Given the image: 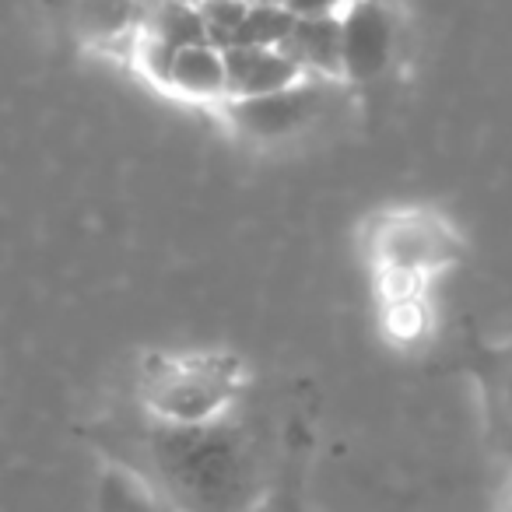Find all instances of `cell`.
<instances>
[{
	"label": "cell",
	"instance_id": "6da1fadb",
	"mask_svg": "<svg viewBox=\"0 0 512 512\" xmlns=\"http://www.w3.org/2000/svg\"><path fill=\"white\" fill-rule=\"evenodd\" d=\"M134 470L169 512H256L278 481L264 435L235 411L197 425L148 414Z\"/></svg>",
	"mask_w": 512,
	"mask_h": 512
},
{
	"label": "cell",
	"instance_id": "7a4b0ae2",
	"mask_svg": "<svg viewBox=\"0 0 512 512\" xmlns=\"http://www.w3.org/2000/svg\"><path fill=\"white\" fill-rule=\"evenodd\" d=\"M337 85L341 81L302 78L299 85H288L271 95L228 99L221 102V109H225L228 123L249 141H288V137L302 134L330 113Z\"/></svg>",
	"mask_w": 512,
	"mask_h": 512
},
{
	"label": "cell",
	"instance_id": "3957f363",
	"mask_svg": "<svg viewBox=\"0 0 512 512\" xmlns=\"http://www.w3.org/2000/svg\"><path fill=\"white\" fill-rule=\"evenodd\" d=\"M344 85H369L383 78L397 53V4L358 0L341 8Z\"/></svg>",
	"mask_w": 512,
	"mask_h": 512
},
{
	"label": "cell",
	"instance_id": "277c9868",
	"mask_svg": "<svg viewBox=\"0 0 512 512\" xmlns=\"http://www.w3.org/2000/svg\"><path fill=\"white\" fill-rule=\"evenodd\" d=\"M232 376H221L204 365H186L172 369L155 383L148 397V414L179 425H197L232 411Z\"/></svg>",
	"mask_w": 512,
	"mask_h": 512
},
{
	"label": "cell",
	"instance_id": "5b68a950",
	"mask_svg": "<svg viewBox=\"0 0 512 512\" xmlns=\"http://www.w3.org/2000/svg\"><path fill=\"white\" fill-rule=\"evenodd\" d=\"M467 372L481 393V418L491 453L512 470V344H470Z\"/></svg>",
	"mask_w": 512,
	"mask_h": 512
},
{
	"label": "cell",
	"instance_id": "8992f818",
	"mask_svg": "<svg viewBox=\"0 0 512 512\" xmlns=\"http://www.w3.org/2000/svg\"><path fill=\"white\" fill-rule=\"evenodd\" d=\"M228 99L271 95L309 78L281 46H228Z\"/></svg>",
	"mask_w": 512,
	"mask_h": 512
},
{
	"label": "cell",
	"instance_id": "52a82bcc",
	"mask_svg": "<svg viewBox=\"0 0 512 512\" xmlns=\"http://www.w3.org/2000/svg\"><path fill=\"white\" fill-rule=\"evenodd\" d=\"M281 50L309 74V78L344 81V43H341V11L330 15H302L288 32Z\"/></svg>",
	"mask_w": 512,
	"mask_h": 512
},
{
	"label": "cell",
	"instance_id": "ba28073f",
	"mask_svg": "<svg viewBox=\"0 0 512 512\" xmlns=\"http://www.w3.org/2000/svg\"><path fill=\"white\" fill-rule=\"evenodd\" d=\"M169 92L197 102H228V64L225 50L214 43L186 46L172 60Z\"/></svg>",
	"mask_w": 512,
	"mask_h": 512
},
{
	"label": "cell",
	"instance_id": "9c48e42d",
	"mask_svg": "<svg viewBox=\"0 0 512 512\" xmlns=\"http://www.w3.org/2000/svg\"><path fill=\"white\" fill-rule=\"evenodd\" d=\"M71 22L81 43L116 46L130 36H141L144 0H74Z\"/></svg>",
	"mask_w": 512,
	"mask_h": 512
},
{
	"label": "cell",
	"instance_id": "30bf717a",
	"mask_svg": "<svg viewBox=\"0 0 512 512\" xmlns=\"http://www.w3.org/2000/svg\"><path fill=\"white\" fill-rule=\"evenodd\" d=\"M295 18L299 15L281 0H256L228 46H285L288 32L295 29Z\"/></svg>",
	"mask_w": 512,
	"mask_h": 512
},
{
	"label": "cell",
	"instance_id": "8fae6325",
	"mask_svg": "<svg viewBox=\"0 0 512 512\" xmlns=\"http://www.w3.org/2000/svg\"><path fill=\"white\" fill-rule=\"evenodd\" d=\"M99 512H169L162 498L120 463V467L106 470L99 488Z\"/></svg>",
	"mask_w": 512,
	"mask_h": 512
},
{
	"label": "cell",
	"instance_id": "7c38bea8",
	"mask_svg": "<svg viewBox=\"0 0 512 512\" xmlns=\"http://www.w3.org/2000/svg\"><path fill=\"white\" fill-rule=\"evenodd\" d=\"M383 242L386 260H393V267H404V271H418V267L442 260L439 235H432L425 225H397Z\"/></svg>",
	"mask_w": 512,
	"mask_h": 512
},
{
	"label": "cell",
	"instance_id": "4fadbf2b",
	"mask_svg": "<svg viewBox=\"0 0 512 512\" xmlns=\"http://www.w3.org/2000/svg\"><path fill=\"white\" fill-rule=\"evenodd\" d=\"M253 4L256 0H200V15H204L207 32H211V43L225 50L239 32V25L246 22Z\"/></svg>",
	"mask_w": 512,
	"mask_h": 512
},
{
	"label": "cell",
	"instance_id": "5bb4252c",
	"mask_svg": "<svg viewBox=\"0 0 512 512\" xmlns=\"http://www.w3.org/2000/svg\"><path fill=\"white\" fill-rule=\"evenodd\" d=\"M256 512H309L306 498H302V474L288 463L278 470V481L267 491V498L256 505Z\"/></svg>",
	"mask_w": 512,
	"mask_h": 512
},
{
	"label": "cell",
	"instance_id": "9a60e30c",
	"mask_svg": "<svg viewBox=\"0 0 512 512\" xmlns=\"http://www.w3.org/2000/svg\"><path fill=\"white\" fill-rule=\"evenodd\" d=\"M498 512H512V470H509V484H505V495H502V509Z\"/></svg>",
	"mask_w": 512,
	"mask_h": 512
},
{
	"label": "cell",
	"instance_id": "2e32d148",
	"mask_svg": "<svg viewBox=\"0 0 512 512\" xmlns=\"http://www.w3.org/2000/svg\"><path fill=\"white\" fill-rule=\"evenodd\" d=\"M348 4H358V0H341V8H348ZM383 4H397V0H383Z\"/></svg>",
	"mask_w": 512,
	"mask_h": 512
}]
</instances>
